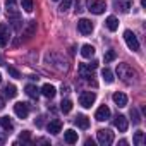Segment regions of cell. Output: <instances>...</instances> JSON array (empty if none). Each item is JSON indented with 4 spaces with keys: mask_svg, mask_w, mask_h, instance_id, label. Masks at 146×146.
<instances>
[{
    "mask_svg": "<svg viewBox=\"0 0 146 146\" xmlns=\"http://www.w3.org/2000/svg\"><path fill=\"white\" fill-rule=\"evenodd\" d=\"M117 76H119L124 83L132 84V83H136L137 72H136L129 64H119V65H117Z\"/></svg>",
    "mask_w": 146,
    "mask_h": 146,
    "instance_id": "1",
    "label": "cell"
},
{
    "mask_svg": "<svg viewBox=\"0 0 146 146\" xmlns=\"http://www.w3.org/2000/svg\"><path fill=\"white\" fill-rule=\"evenodd\" d=\"M86 5H88V11L91 14H103L105 9H107V4L103 0H86Z\"/></svg>",
    "mask_w": 146,
    "mask_h": 146,
    "instance_id": "2",
    "label": "cell"
},
{
    "mask_svg": "<svg viewBox=\"0 0 146 146\" xmlns=\"http://www.w3.org/2000/svg\"><path fill=\"white\" fill-rule=\"evenodd\" d=\"M124 40H125V43H127L129 50H132V52H137V50H139V41H137V36H136L131 29H125V31H124Z\"/></svg>",
    "mask_w": 146,
    "mask_h": 146,
    "instance_id": "3",
    "label": "cell"
},
{
    "mask_svg": "<svg viewBox=\"0 0 146 146\" xmlns=\"http://www.w3.org/2000/svg\"><path fill=\"white\" fill-rule=\"evenodd\" d=\"M96 137H98V143L103 144V146H108L113 143V132L110 129H100L96 132Z\"/></svg>",
    "mask_w": 146,
    "mask_h": 146,
    "instance_id": "4",
    "label": "cell"
},
{
    "mask_svg": "<svg viewBox=\"0 0 146 146\" xmlns=\"http://www.w3.org/2000/svg\"><path fill=\"white\" fill-rule=\"evenodd\" d=\"M95 100H96V95H95L93 91H83V93L79 95V103H81L84 108H90V107L95 103Z\"/></svg>",
    "mask_w": 146,
    "mask_h": 146,
    "instance_id": "5",
    "label": "cell"
},
{
    "mask_svg": "<svg viewBox=\"0 0 146 146\" xmlns=\"http://www.w3.org/2000/svg\"><path fill=\"white\" fill-rule=\"evenodd\" d=\"M78 31L83 35V36H88L93 33V23L90 19H79L78 23Z\"/></svg>",
    "mask_w": 146,
    "mask_h": 146,
    "instance_id": "6",
    "label": "cell"
},
{
    "mask_svg": "<svg viewBox=\"0 0 146 146\" xmlns=\"http://www.w3.org/2000/svg\"><path fill=\"white\" fill-rule=\"evenodd\" d=\"M14 113H16L19 119H26L28 113H29V107H28V103H24V102L16 103V105H14Z\"/></svg>",
    "mask_w": 146,
    "mask_h": 146,
    "instance_id": "7",
    "label": "cell"
},
{
    "mask_svg": "<svg viewBox=\"0 0 146 146\" xmlns=\"http://www.w3.org/2000/svg\"><path fill=\"white\" fill-rule=\"evenodd\" d=\"M113 125L119 129V132H125V131H127V127H129V122H127L125 115L117 113V115H115V119H113Z\"/></svg>",
    "mask_w": 146,
    "mask_h": 146,
    "instance_id": "8",
    "label": "cell"
},
{
    "mask_svg": "<svg viewBox=\"0 0 146 146\" xmlns=\"http://www.w3.org/2000/svg\"><path fill=\"white\" fill-rule=\"evenodd\" d=\"M5 7H7V17L9 19H19V11L16 7V0H7Z\"/></svg>",
    "mask_w": 146,
    "mask_h": 146,
    "instance_id": "9",
    "label": "cell"
},
{
    "mask_svg": "<svg viewBox=\"0 0 146 146\" xmlns=\"http://www.w3.org/2000/svg\"><path fill=\"white\" fill-rule=\"evenodd\" d=\"M95 119H96L98 122L108 120V119H110V108H108L107 105H102V107L96 110V113H95Z\"/></svg>",
    "mask_w": 146,
    "mask_h": 146,
    "instance_id": "10",
    "label": "cell"
},
{
    "mask_svg": "<svg viewBox=\"0 0 146 146\" xmlns=\"http://www.w3.org/2000/svg\"><path fill=\"white\" fill-rule=\"evenodd\" d=\"M7 43H9V28L4 23H0V48L5 46Z\"/></svg>",
    "mask_w": 146,
    "mask_h": 146,
    "instance_id": "11",
    "label": "cell"
},
{
    "mask_svg": "<svg viewBox=\"0 0 146 146\" xmlns=\"http://www.w3.org/2000/svg\"><path fill=\"white\" fill-rule=\"evenodd\" d=\"M35 31H36V21H28V23H26V28L23 29V36H24L26 40H29V38L35 35Z\"/></svg>",
    "mask_w": 146,
    "mask_h": 146,
    "instance_id": "12",
    "label": "cell"
},
{
    "mask_svg": "<svg viewBox=\"0 0 146 146\" xmlns=\"http://www.w3.org/2000/svg\"><path fill=\"white\" fill-rule=\"evenodd\" d=\"M64 141L67 144H76L78 143V132L76 131H72V129H67L64 132Z\"/></svg>",
    "mask_w": 146,
    "mask_h": 146,
    "instance_id": "13",
    "label": "cell"
},
{
    "mask_svg": "<svg viewBox=\"0 0 146 146\" xmlns=\"http://www.w3.org/2000/svg\"><path fill=\"white\" fill-rule=\"evenodd\" d=\"M113 103L119 107V108H122V107H125L127 105V96L124 95V93H120V91H117V93H113Z\"/></svg>",
    "mask_w": 146,
    "mask_h": 146,
    "instance_id": "14",
    "label": "cell"
},
{
    "mask_svg": "<svg viewBox=\"0 0 146 146\" xmlns=\"http://www.w3.org/2000/svg\"><path fill=\"white\" fill-rule=\"evenodd\" d=\"M46 129H48V132H50V134H58V132L62 131V122H60L58 119H53V120L48 124V127H46Z\"/></svg>",
    "mask_w": 146,
    "mask_h": 146,
    "instance_id": "15",
    "label": "cell"
},
{
    "mask_svg": "<svg viewBox=\"0 0 146 146\" xmlns=\"http://www.w3.org/2000/svg\"><path fill=\"white\" fill-rule=\"evenodd\" d=\"M115 7H117L120 12H129V9L132 7V2H131V0H117V2H115Z\"/></svg>",
    "mask_w": 146,
    "mask_h": 146,
    "instance_id": "16",
    "label": "cell"
},
{
    "mask_svg": "<svg viewBox=\"0 0 146 146\" xmlns=\"http://www.w3.org/2000/svg\"><path fill=\"white\" fill-rule=\"evenodd\" d=\"M74 122H76V125L81 127V129H88V127H90V120H88V117L83 115V113H79V115L74 119Z\"/></svg>",
    "mask_w": 146,
    "mask_h": 146,
    "instance_id": "17",
    "label": "cell"
},
{
    "mask_svg": "<svg viewBox=\"0 0 146 146\" xmlns=\"http://www.w3.org/2000/svg\"><path fill=\"white\" fill-rule=\"evenodd\" d=\"M0 125H2V129L7 131V132L14 131V122H12L9 117H0Z\"/></svg>",
    "mask_w": 146,
    "mask_h": 146,
    "instance_id": "18",
    "label": "cell"
},
{
    "mask_svg": "<svg viewBox=\"0 0 146 146\" xmlns=\"http://www.w3.org/2000/svg\"><path fill=\"white\" fill-rule=\"evenodd\" d=\"M105 26H107V29H108V31H115V29L119 28V21H117V17L108 16V17H107V21H105Z\"/></svg>",
    "mask_w": 146,
    "mask_h": 146,
    "instance_id": "19",
    "label": "cell"
},
{
    "mask_svg": "<svg viewBox=\"0 0 146 146\" xmlns=\"http://www.w3.org/2000/svg\"><path fill=\"white\" fill-rule=\"evenodd\" d=\"M55 86H52V84H43V88H41V95L43 96H46V98H53L55 96Z\"/></svg>",
    "mask_w": 146,
    "mask_h": 146,
    "instance_id": "20",
    "label": "cell"
},
{
    "mask_svg": "<svg viewBox=\"0 0 146 146\" xmlns=\"http://www.w3.org/2000/svg\"><path fill=\"white\" fill-rule=\"evenodd\" d=\"M26 95H28L29 98H33V100H38V96H40V90H38L35 84H28V86H26Z\"/></svg>",
    "mask_w": 146,
    "mask_h": 146,
    "instance_id": "21",
    "label": "cell"
},
{
    "mask_svg": "<svg viewBox=\"0 0 146 146\" xmlns=\"http://www.w3.org/2000/svg\"><path fill=\"white\" fill-rule=\"evenodd\" d=\"M81 55H83L84 58H91V57L95 55V46H93V45H83Z\"/></svg>",
    "mask_w": 146,
    "mask_h": 146,
    "instance_id": "22",
    "label": "cell"
},
{
    "mask_svg": "<svg viewBox=\"0 0 146 146\" xmlns=\"http://www.w3.org/2000/svg\"><path fill=\"white\" fill-rule=\"evenodd\" d=\"M4 95H5L7 98H16V95H17V88H16L14 84H7V86L4 88Z\"/></svg>",
    "mask_w": 146,
    "mask_h": 146,
    "instance_id": "23",
    "label": "cell"
},
{
    "mask_svg": "<svg viewBox=\"0 0 146 146\" xmlns=\"http://www.w3.org/2000/svg\"><path fill=\"white\" fill-rule=\"evenodd\" d=\"M132 141H134L136 146H143V144H144V132H143V131H137V132L134 134Z\"/></svg>",
    "mask_w": 146,
    "mask_h": 146,
    "instance_id": "24",
    "label": "cell"
},
{
    "mask_svg": "<svg viewBox=\"0 0 146 146\" xmlns=\"http://www.w3.org/2000/svg\"><path fill=\"white\" fill-rule=\"evenodd\" d=\"M102 76H103V79H105V83H113V74H112V70L108 69V67H105L103 70H102Z\"/></svg>",
    "mask_w": 146,
    "mask_h": 146,
    "instance_id": "25",
    "label": "cell"
},
{
    "mask_svg": "<svg viewBox=\"0 0 146 146\" xmlns=\"http://www.w3.org/2000/svg\"><path fill=\"white\" fill-rule=\"evenodd\" d=\"M60 110H62L64 113H69V112L72 110V102H70V100H62V103H60Z\"/></svg>",
    "mask_w": 146,
    "mask_h": 146,
    "instance_id": "26",
    "label": "cell"
},
{
    "mask_svg": "<svg viewBox=\"0 0 146 146\" xmlns=\"http://www.w3.org/2000/svg\"><path fill=\"white\" fill-rule=\"evenodd\" d=\"M117 58V53H115V50H108L105 55H103V60H105V64H108V62H112V60H115Z\"/></svg>",
    "mask_w": 146,
    "mask_h": 146,
    "instance_id": "27",
    "label": "cell"
},
{
    "mask_svg": "<svg viewBox=\"0 0 146 146\" xmlns=\"http://www.w3.org/2000/svg\"><path fill=\"white\" fill-rule=\"evenodd\" d=\"M70 5H72V0H62L58 11H60V12H67V11L70 9Z\"/></svg>",
    "mask_w": 146,
    "mask_h": 146,
    "instance_id": "28",
    "label": "cell"
},
{
    "mask_svg": "<svg viewBox=\"0 0 146 146\" xmlns=\"http://www.w3.org/2000/svg\"><path fill=\"white\" fill-rule=\"evenodd\" d=\"M7 70H9V74H11L14 79H19V78H21V72H19L16 67H12V65H7Z\"/></svg>",
    "mask_w": 146,
    "mask_h": 146,
    "instance_id": "29",
    "label": "cell"
},
{
    "mask_svg": "<svg viewBox=\"0 0 146 146\" xmlns=\"http://www.w3.org/2000/svg\"><path fill=\"white\" fill-rule=\"evenodd\" d=\"M21 5L26 12H31L33 11V0H21Z\"/></svg>",
    "mask_w": 146,
    "mask_h": 146,
    "instance_id": "30",
    "label": "cell"
},
{
    "mask_svg": "<svg viewBox=\"0 0 146 146\" xmlns=\"http://www.w3.org/2000/svg\"><path fill=\"white\" fill-rule=\"evenodd\" d=\"M131 117H132V122H134L136 125L141 122V117H139V112H137V108H131Z\"/></svg>",
    "mask_w": 146,
    "mask_h": 146,
    "instance_id": "31",
    "label": "cell"
},
{
    "mask_svg": "<svg viewBox=\"0 0 146 146\" xmlns=\"http://www.w3.org/2000/svg\"><path fill=\"white\" fill-rule=\"evenodd\" d=\"M19 139H21L23 143H31V134H29V131H24V132L19 136Z\"/></svg>",
    "mask_w": 146,
    "mask_h": 146,
    "instance_id": "32",
    "label": "cell"
},
{
    "mask_svg": "<svg viewBox=\"0 0 146 146\" xmlns=\"http://www.w3.org/2000/svg\"><path fill=\"white\" fill-rule=\"evenodd\" d=\"M43 119H45L43 115H40V117L36 119V125H38V127H41V125H43Z\"/></svg>",
    "mask_w": 146,
    "mask_h": 146,
    "instance_id": "33",
    "label": "cell"
},
{
    "mask_svg": "<svg viewBox=\"0 0 146 146\" xmlns=\"http://www.w3.org/2000/svg\"><path fill=\"white\" fill-rule=\"evenodd\" d=\"M4 107H5V100H4V98H2V96H0V110H2V108H4Z\"/></svg>",
    "mask_w": 146,
    "mask_h": 146,
    "instance_id": "34",
    "label": "cell"
},
{
    "mask_svg": "<svg viewBox=\"0 0 146 146\" xmlns=\"http://www.w3.org/2000/svg\"><path fill=\"white\" fill-rule=\"evenodd\" d=\"M4 141H5V136H4V134H0V144H2Z\"/></svg>",
    "mask_w": 146,
    "mask_h": 146,
    "instance_id": "35",
    "label": "cell"
},
{
    "mask_svg": "<svg viewBox=\"0 0 146 146\" xmlns=\"http://www.w3.org/2000/svg\"><path fill=\"white\" fill-rule=\"evenodd\" d=\"M141 5H143V7H146V0H141Z\"/></svg>",
    "mask_w": 146,
    "mask_h": 146,
    "instance_id": "36",
    "label": "cell"
},
{
    "mask_svg": "<svg viewBox=\"0 0 146 146\" xmlns=\"http://www.w3.org/2000/svg\"><path fill=\"white\" fill-rule=\"evenodd\" d=\"M0 83H2V74H0Z\"/></svg>",
    "mask_w": 146,
    "mask_h": 146,
    "instance_id": "37",
    "label": "cell"
},
{
    "mask_svg": "<svg viewBox=\"0 0 146 146\" xmlns=\"http://www.w3.org/2000/svg\"><path fill=\"white\" fill-rule=\"evenodd\" d=\"M53 2H57V0H53Z\"/></svg>",
    "mask_w": 146,
    "mask_h": 146,
    "instance_id": "38",
    "label": "cell"
}]
</instances>
